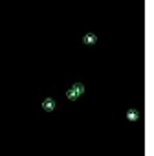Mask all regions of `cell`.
I'll return each instance as SVG.
<instances>
[{
	"mask_svg": "<svg viewBox=\"0 0 154 156\" xmlns=\"http://www.w3.org/2000/svg\"><path fill=\"white\" fill-rule=\"evenodd\" d=\"M42 108H44V110H48V112H52V110L55 108V101H53L52 97H46V99L42 101Z\"/></svg>",
	"mask_w": 154,
	"mask_h": 156,
	"instance_id": "cell-1",
	"label": "cell"
},
{
	"mask_svg": "<svg viewBox=\"0 0 154 156\" xmlns=\"http://www.w3.org/2000/svg\"><path fill=\"white\" fill-rule=\"evenodd\" d=\"M83 42H84V44H96V42H97V37H96L94 33H86V35L83 37Z\"/></svg>",
	"mask_w": 154,
	"mask_h": 156,
	"instance_id": "cell-2",
	"label": "cell"
},
{
	"mask_svg": "<svg viewBox=\"0 0 154 156\" xmlns=\"http://www.w3.org/2000/svg\"><path fill=\"white\" fill-rule=\"evenodd\" d=\"M140 118V114H138V110H134V108H130L127 112V119H130V121H136V119Z\"/></svg>",
	"mask_w": 154,
	"mask_h": 156,
	"instance_id": "cell-3",
	"label": "cell"
},
{
	"mask_svg": "<svg viewBox=\"0 0 154 156\" xmlns=\"http://www.w3.org/2000/svg\"><path fill=\"white\" fill-rule=\"evenodd\" d=\"M73 90H75V94H77V95L84 94V87H83L81 83H75V84H73Z\"/></svg>",
	"mask_w": 154,
	"mask_h": 156,
	"instance_id": "cell-4",
	"label": "cell"
},
{
	"mask_svg": "<svg viewBox=\"0 0 154 156\" xmlns=\"http://www.w3.org/2000/svg\"><path fill=\"white\" fill-rule=\"evenodd\" d=\"M66 97H68V99H72V101H75V99L79 97V95L75 94V90H73V88H70V90L66 92Z\"/></svg>",
	"mask_w": 154,
	"mask_h": 156,
	"instance_id": "cell-5",
	"label": "cell"
}]
</instances>
